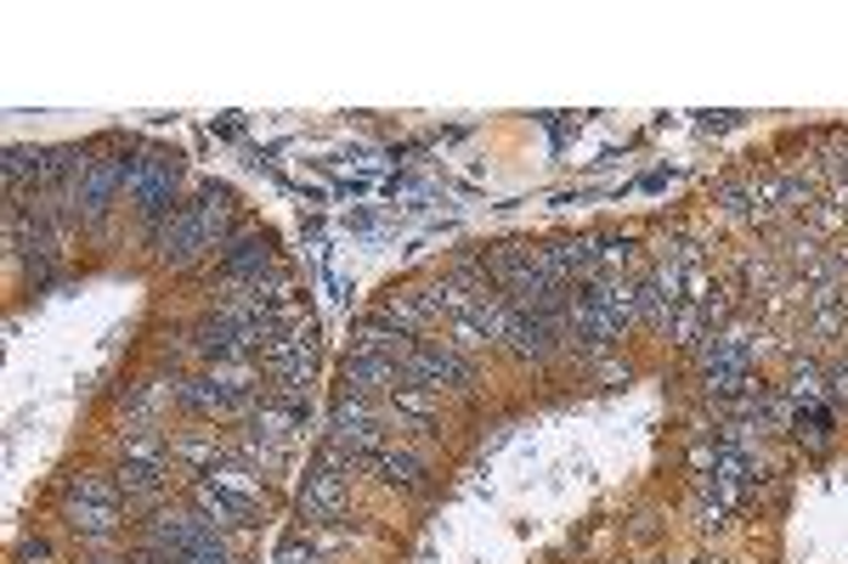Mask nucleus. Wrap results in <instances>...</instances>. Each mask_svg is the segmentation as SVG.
<instances>
[{
  "label": "nucleus",
  "instance_id": "obj_1",
  "mask_svg": "<svg viewBox=\"0 0 848 564\" xmlns=\"http://www.w3.org/2000/svg\"><path fill=\"white\" fill-rule=\"evenodd\" d=\"M125 192H130V204H137L153 226L176 215V192H181V164L165 158V153H137L130 158V176H125Z\"/></svg>",
  "mask_w": 848,
  "mask_h": 564
},
{
  "label": "nucleus",
  "instance_id": "obj_2",
  "mask_svg": "<svg viewBox=\"0 0 848 564\" xmlns=\"http://www.w3.org/2000/svg\"><path fill=\"white\" fill-rule=\"evenodd\" d=\"M215 243L204 238V220L192 204H181L176 215H165L153 226V260L158 265H170V272H187V265H199Z\"/></svg>",
  "mask_w": 848,
  "mask_h": 564
},
{
  "label": "nucleus",
  "instance_id": "obj_3",
  "mask_svg": "<svg viewBox=\"0 0 848 564\" xmlns=\"http://www.w3.org/2000/svg\"><path fill=\"white\" fill-rule=\"evenodd\" d=\"M125 176H130V158H119V153L91 158L85 181L74 187V220L103 226V220H108V209H114V197L125 192Z\"/></svg>",
  "mask_w": 848,
  "mask_h": 564
},
{
  "label": "nucleus",
  "instance_id": "obj_4",
  "mask_svg": "<svg viewBox=\"0 0 848 564\" xmlns=\"http://www.w3.org/2000/svg\"><path fill=\"white\" fill-rule=\"evenodd\" d=\"M402 384H424V389H470L475 384V368H470V356L464 350H452L447 339L441 345H419L408 361H402Z\"/></svg>",
  "mask_w": 848,
  "mask_h": 564
},
{
  "label": "nucleus",
  "instance_id": "obj_5",
  "mask_svg": "<svg viewBox=\"0 0 848 564\" xmlns=\"http://www.w3.org/2000/svg\"><path fill=\"white\" fill-rule=\"evenodd\" d=\"M498 345H504V350H515L520 361H549L554 350L566 345V334H561V327H554L549 316H532V311L509 305V322H504Z\"/></svg>",
  "mask_w": 848,
  "mask_h": 564
},
{
  "label": "nucleus",
  "instance_id": "obj_6",
  "mask_svg": "<svg viewBox=\"0 0 848 564\" xmlns=\"http://www.w3.org/2000/svg\"><path fill=\"white\" fill-rule=\"evenodd\" d=\"M345 508H351L345 475L329 469V463H311V475H306V485H301V519H306V525H334Z\"/></svg>",
  "mask_w": 848,
  "mask_h": 564
},
{
  "label": "nucleus",
  "instance_id": "obj_7",
  "mask_svg": "<svg viewBox=\"0 0 848 564\" xmlns=\"http://www.w3.org/2000/svg\"><path fill=\"white\" fill-rule=\"evenodd\" d=\"M215 260H221V277L226 283H255V277H267L272 265H278L272 238H260V231H233V238L215 249Z\"/></svg>",
  "mask_w": 848,
  "mask_h": 564
},
{
  "label": "nucleus",
  "instance_id": "obj_8",
  "mask_svg": "<svg viewBox=\"0 0 848 564\" xmlns=\"http://www.w3.org/2000/svg\"><path fill=\"white\" fill-rule=\"evenodd\" d=\"M192 508H199L215 530H233V525H255V503L249 496H233V491H221L215 480H192Z\"/></svg>",
  "mask_w": 848,
  "mask_h": 564
},
{
  "label": "nucleus",
  "instance_id": "obj_9",
  "mask_svg": "<svg viewBox=\"0 0 848 564\" xmlns=\"http://www.w3.org/2000/svg\"><path fill=\"white\" fill-rule=\"evenodd\" d=\"M441 316V305H436V288H408V293H390L385 300V311H379V322H390L397 334H424Z\"/></svg>",
  "mask_w": 848,
  "mask_h": 564
},
{
  "label": "nucleus",
  "instance_id": "obj_10",
  "mask_svg": "<svg viewBox=\"0 0 848 564\" xmlns=\"http://www.w3.org/2000/svg\"><path fill=\"white\" fill-rule=\"evenodd\" d=\"M413 350H419V339L397 334V327L379 322V316H368V322L351 334V356H379V361H397V368H402V361H408Z\"/></svg>",
  "mask_w": 848,
  "mask_h": 564
},
{
  "label": "nucleus",
  "instance_id": "obj_11",
  "mask_svg": "<svg viewBox=\"0 0 848 564\" xmlns=\"http://www.w3.org/2000/svg\"><path fill=\"white\" fill-rule=\"evenodd\" d=\"M397 384H402V368H397V361L345 356V395H363V401H374V395H390Z\"/></svg>",
  "mask_w": 848,
  "mask_h": 564
},
{
  "label": "nucleus",
  "instance_id": "obj_12",
  "mask_svg": "<svg viewBox=\"0 0 848 564\" xmlns=\"http://www.w3.org/2000/svg\"><path fill=\"white\" fill-rule=\"evenodd\" d=\"M119 496H125V503H137V508H158V496H165L170 491V475L165 469H153V463H119Z\"/></svg>",
  "mask_w": 848,
  "mask_h": 564
},
{
  "label": "nucleus",
  "instance_id": "obj_13",
  "mask_svg": "<svg viewBox=\"0 0 848 564\" xmlns=\"http://www.w3.org/2000/svg\"><path fill=\"white\" fill-rule=\"evenodd\" d=\"M363 469H368L374 480H385V485H397V491H424V463H419L413 452H402V446L374 452Z\"/></svg>",
  "mask_w": 848,
  "mask_h": 564
},
{
  "label": "nucleus",
  "instance_id": "obj_14",
  "mask_svg": "<svg viewBox=\"0 0 848 564\" xmlns=\"http://www.w3.org/2000/svg\"><path fill=\"white\" fill-rule=\"evenodd\" d=\"M62 519H69L74 537H91V542L119 537V525H125L119 503H69V508H62Z\"/></svg>",
  "mask_w": 848,
  "mask_h": 564
},
{
  "label": "nucleus",
  "instance_id": "obj_15",
  "mask_svg": "<svg viewBox=\"0 0 848 564\" xmlns=\"http://www.w3.org/2000/svg\"><path fill=\"white\" fill-rule=\"evenodd\" d=\"M119 452H125V463H153V469H170V441L158 435L153 423H137V429H125Z\"/></svg>",
  "mask_w": 848,
  "mask_h": 564
},
{
  "label": "nucleus",
  "instance_id": "obj_16",
  "mask_svg": "<svg viewBox=\"0 0 848 564\" xmlns=\"http://www.w3.org/2000/svg\"><path fill=\"white\" fill-rule=\"evenodd\" d=\"M702 389H707V401H741V395H758L764 384L753 379V368H712L702 373Z\"/></svg>",
  "mask_w": 848,
  "mask_h": 564
},
{
  "label": "nucleus",
  "instance_id": "obj_17",
  "mask_svg": "<svg viewBox=\"0 0 848 564\" xmlns=\"http://www.w3.org/2000/svg\"><path fill=\"white\" fill-rule=\"evenodd\" d=\"M390 407H397V418H408V423H431L436 418V407H441V389H424V384H397L390 389Z\"/></svg>",
  "mask_w": 848,
  "mask_h": 564
},
{
  "label": "nucleus",
  "instance_id": "obj_18",
  "mask_svg": "<svg viewBox=\"0 0 848 564\" xmlns=\"http://www.w3.org/2000/svg\"><path fill=\"white\" fill-rule=\"evenodd\" d=\"M712 197H719V209H725L735 226H753V176H725Z\"/></svg>",
  "mask_w": 848,
  "mask_h": 564
},
{
  "label": "nucleus",
  "instance_id": "obj_19",
  "mask_svg": "<svg viewBox=\"0 0 848 564\" xmlns=\"http://www.w3.org/2000/svg\"><path fill=\"white\" fill-rule=\"evenodd\" d=\"M787 395H792V407H821V401H826V373L814 368L809 356H798V368H792V384H787Z\"/></svg>",
  "mask_w": 848,
  "mask_h": 564
},
{
  "label": "nucleus",
  "instance_id": "obj_20",
  "mask_svg": "<svg viewBox=\"0 0 848 564\" xmlns=\"http://www.w3.org/2000/svg\"><path fill=\"white\" fill-rule=\"evenodd\" d=\"M668 339H673L679 350H696V345L707 339V311L684 300V305L673 311V322H668Z\"/></svg>",
  "mask_w": 848,
  "mask_h": 564
},
{
  "label": "nucleus",
  "instance_id": "obj_21",
  "mask_svg": "<svg viewBox=\"0 0 848 564\" xmlns=\"http://www.w3.org/2000/svg\"><path fill=\"white\" fill-rule=\"evenodd\" d=\"M170 457L192 463V475H210L215 463H221V446L210 435H181V441H170Z\"/></svg>",
  "mask_w": 848,
  "mask_h": 564
},
{
  "label": "nucleus",
  "instance_id": "obj_22",
  "mask_svg": "<svg viewBox=\"0 0 848 564\" xmlns=\"http://www.w3.org/2000/svg\"><path fill=\"white\" fill-rule=\"evenodd\" d=\"M792 435H798L803 446H814V452H821V446H826V435H832V412H826V407H798V418H792Z\"/></svg>",
  "mask_w": 848,
  "mask_h": 564
},
{
  "label": "nucleus",
  "instance_id": "obj_23",
  "mask_svg": "<svg viewBox=\"0 0 848 564\" xmlns=\"http://www.w3.org/2000/svg\"><path fill=\"white\" fill-rule=\"evenodd\" d=\"M69 503H119V480H103V475H74V480H69Z\"/></svg>",
  "mask_w": 848,
  "mask_h": 564
},
{
  "label": "nucleus",
  "instance_id": "obj_24",
  "mask_svg": "<svg viewBox=\"0 0 848 564\" xmlns=\"http://www.w3.org/2000/svg\"><path fill=\"white\" fill-rule=\"evenodd\" d=\"M628 265H634V243L600 238V277H628Z\"/></svg>",
  "mask_w": 848,
  "mask_h": 564
},
{
  "label": "nucleus",
  "instance_id": "obj_25",
  "mask_svg": "<svg viewBox=\"0 0 848 564\" xmlns=\"http://www.w3.org/2000/svg\"><path fill=\"white\" fill-rule=\"evenodd\" d=\"M848 327V305H832V311H814L809 316V334H821V339H837Z\"/></svg>",
  "mask_w": 848,
  "mask_h": 564
},
{
  "label": "nucleus",
  "instance_id": "obj_26",
  "mask_svg": "<svg viewBox=\"0 0 848 564\" xmlns=\"http://www.w3.org/2000/svg\"><path fill=\"white\" fill-rule=\"evenodd\" d=\"M447 345H452V350H464V356H475V350H486L493 339H486L475 322H452V339H447Z\"/></svg>",
  "mask_w": 848,
  "mask_h": 564
},
{
  "label": "nucleus",
  "instance_id": "obj_27",
  "mask_svg": "<svg viewBox=\"0 0 848 564\" xmlns=\"http://www.w3.org/2000/svg\"><path fill=\"white\" fill-rule=\"evenodd\" d=\"M719 452H725V446L712 441V435H696V441H691V469H696V475H712V463H719Z\"/></svg>",
  "mask_w": 848,
  "mask_h": 564
},
{
  "label": "nucleus",
  "instance_id": "obj_28",
  "mask_svg": "<svg viewBox=\"0 0 848 564\" xmlns=\"http://www.w3.org/2000/svg\"><path fill=\"white\" fill-rule=\"evenodd\" d=\"M272 564H322V553H317L311 542H283Z\"/></svg>",
  "mask_w": 848,
  "mask_h": 564
},
{
  "label": "nucleus",
  "instance_id": "obj_29",
  "mask_svg": "<svg viewBox=\"0 0 848 564\" xmlns=\"http://www.w3.org/2000/svg\"><path fill=\"white\" fill-rule=\"evenodd\" d=\"M46 553H51V548H46L40 537H35V542H23V548H17V559H23V564H35V559H46Z\"/></svg>",
  "mask_w": 848,
  "mask_h": 564
},
{
  "label": "nucleus",
  "instance_id": "obj_30",
  "mask_svg": "<svg viewBox=\"0 0 848 564\" xmlns=\"http://www.w3.org/2000/svg\"><path fill=\"white\" fill-rule=\"evenodd\" d=\"M691 564H707V559H691Z\"/></svg>",
  "mask_w": 848,
  "mask_h": 564
}]
</instances>
